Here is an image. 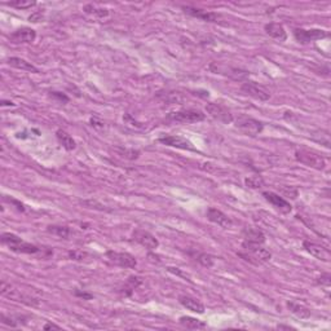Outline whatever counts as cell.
<instances>
[{"instance_id":"35","label":"cell","mask_w":331,"mask_h":331,"mask_svg":"<svg viewBox=\"0 0 331 331\" xmlns=\"http://www.w3.org/2000/svg\"><path fill=\"white\" fill-rule=\"evenodd\" d=\"M75 296H79V298H83V299L84 300H91L92 298H93V295H92V294H89V293H85V291H75Z\"/></svg>"},{"instance_id":"18","label":"cell","mask_w":331,"mask_h":331,"mask_svg":"<svg viewBox=\"0 0 331 331\" xmlns=\"http://www.w3.org/2000/svg\"><path fill=\"white\" fill-rule=\"evenodd\" d=\"M184 12L186 15L192 16V17L200 18L202 21H207V22H220L223 20L221 15L215 12H207V11H203V9H197L193 8V7H182Z\"/></svg>"},{"instance_id":"22","label":"cell","mask_w":331,"mask_h":331,"mask_svg":"<svg viewBox=\"0 0 331 331\" xmlns=\"http://www.w3.org/2000/svg\"><path fill=\"white\" fill-rule=\"evenodd\" d=\"M242 234H244L245 241L251 242V244L263 245L264 242H265V235H264V233L260 229L245 228L244 231H242Z\"/></svg>"},{"instance_id":"13","label":"cell","mask_w":331,"mask_h":331,"mask_svg":"<svg viewBox=\"0 0 331 331\" xmlns=\"http://www.w3.org/2000/svg\"><path fill=\"white\" fill-rule=\"evenodd\" d=\"M161 144L166 145V147L176 148V149H182V150H189V152H196V148L192 144L191 141L186 140L185 137L177 135H167L162 136L158 138Z\"/></svg>"},{"instance_id":"25","label":"cell","mask_w":331,"mask_h":331,"mask_svg":"<svg viewBox=\"0 0 331 331\" xmlns=\"http://www.w3.org/2000/svg\"><path fill=\"white\" fill-rule=\"evenodd\" d=\"M56 137L59 140L60 144L65 148L66 150H74L76 148V143L70 135H69L68 132L62 131V129H59L56 132Z\"/></svg>"},{"instance_id":"33","label":"cell","mask_w":331,"mask_h":331,"mask_svg":"<svg viewBox=\"0 0 331 331\" xmlns=\"http://www.w3.org/2000/svg\"><path fill=\"white\" fill-rule=\"evenodd\" d=\"M69 256H70L73 260H83L84 258H87V252L79 251V250H74V251L69 252Z\"/></svg>"},{"instance_id":"21","label":"cell","mask_w":331,"mask_h":331,"mask_svg":"<svg viewBox=\"0 0 331 331\" xmlns=\"http://www.w3.org/2000/svg\"><path fill=\"white\" fill-rule=\"evenodd\" d=\"M7 64L12 68L18 69V70H24V71H30V73H39V69L35 68L31 62H27L26 60L20 59V57H9L7 60Z\"/></svg>"},{"instance_id":"12","label":"cell","mask_w":331,"mask_h":331,"mask_svg":"<svg viewBox=\"0 0 331 331\" xmlns=\"http://www.w3.org/2000/svg\"><path fill=\"white\" fill-rule=\"evenodd\" d=\"M132 237H133V240H135L138 245H141V246L145 247L147 250H150V251H154V250L158 249L159 246V241L157 240L156 235H153L152 233L144 230V229H135L133 233H132Z\"/></svg>"},{"instance_id":"27","label":"cell","mask_w":331,"mask_h":331,"mask_svg":"<svg viewBox=\"0 0 331 331\" xmlns=\"http://www.w3.org/2000/svg\"><path fill=\"white\" fill-rule=\"evenodd\" d=\"M47 231L53 235L64 238V240H68L69 235H70V229L65 225H50L47 228Z\"/></svg>"},{"instance_id":"7","label":"cell","mask_w":331,"mask_h":331,"mask_svg":"<svg viewBox=\"0 0 331 331\" xmlns=\"http://www.w3.org/2000/svg\"><path fill=\"white\" fill-rule=\"evenodd\" d=\"M105 255L106 259L117 267L132 269V268H136V265H137V260H136L135 256L128 254V252H118L109 250Z\"/></svg>"},{"instance_id":"3","label":"cell","mask_w":331,"mask_h":331,"mask_svg":"<svg viewBox=\"0 0 331 331\" xmlns=\"http://www.w3.org/2000/svg\"><path fill=\"white\" fill-rule=\"evenodd\" d=\"M295 159L298 162H300L302 164H304V166L314 168V170H318V171L325 170V166H326L325 159L319 156L318 153L313 152V150H309V149L296 150Z\"/></svg>"},{"instance_id":"34","label":"cell","mask_w":331,"mask_h":331,"mask_svg":"<svg viewBox=\"0 0 331 331\" xmlns=\"http://www.w3.org/2000/svg\"><path fill=\"white\" fill-rule=\"evenodd\" d=\"M318 285H321V286H325V288H328L331 283V275L328 274V273H325V274H322L321 277L318 278Z\"/></svg>"},{"instance_id":"36","label":"cell","mask_w":331,"mask_h":331,"mask_svg":"<svg viewBox=\"0 0 331 331\" xmlns=\"http://www.w3.org/2000/svg\"><path fill=\"white\" fill-rule=\"evenodd\" d=\"M43 330H61V326L55 325L52 322H47L43 326Z\"/></svg>"},{"instance_id":"37","label":"cell","mask_w":331,"mask_h":331,"mask_svg":"<svg viewBox=\"0 0 331 331\" xmlns=\"http://www.w3.org/2000/svg\"><path fill=\"white\" fill-rule=\"evenodd\" d=\"M52 94H53V96H57V97H59V99H61V100H64V101H68L69 100L68 97L64 96V94H60L59 92H52Z\"/></svg>"},{"instance_id":"6","label":"cell","mask_w":331,"mask_h":331,"mask_svg":"<svg viewBox=\"0 0 331 331\" xmlns=\"http://www.w3.org/2000/svg\"><path fill=\"white\" fill-rule=\"evenodd\" d=\"M233 122H234L235 127L247 136H258L259 133H261L264 128V124L261 122L254 119V118L245 117V115H241V117H238Z\"/></svg>"},{"instance_id":"9","label":"cell","mask_w":331,"mask_h":331,"mask_svg":"<svg viewBox=\"0 0 331 331\" xmlns=\"http://www.w3.org/2000/svg\"><path fill=\"white\" fill-rule=\"evenodd\" d=\"M206 112L208 113L210 117H212L214 119L219 120V122L224 124H230L234 120L230 110L224 105H221V104H207L206 105Z\"/></svg>"},{"instance_id":"30","label":"cell","mask_w":331,"mask_h":331,"mask_svg":"<svg viewBox=\"0 0 331 331\" xmlns=\"http://www.w3.org/2000/svg\"><path fill=\"white\" fill-rule=\"evenodd\" d=\"M245 182L251 189H259V187L264 186V180L261 179L260 176H250V177L245 180Z\"/></svg>"},{"instance_id":"11","label":"cell","mask_w":331,"mask_h":331,"mask_svg":"<svg viewBox=\"0 0 331 331\" xmlns=\"http://www.w3.org/2000/svg\"><path fill=\"white\" fill-rule=\"evenodd\" d=\"M294 36H295V39L299 41V43L308 44L311 43V41L327 38L328 32L321 29H311V30L295 29L294 30Z\"/></svg>"},{"instance_id":"29","label":"cell","mask_w":331,"mask_h":331,"mask_svg":"<svg viewBox=\"0 0 331 331\" xmlns=\"http://www.w3.org/2000/svg\"><path fill=\"white\" fill-rule=\"evenodd\" d=\"M8 7L17 9H29L36 6V2H31V0H15V2H8L6 3Z\"/></svg>"},{"instance_id":"24","label":"cell","mask_w":331,"mask_h":331,"mask_svg":"<svg viewBox=\"0 0 331 331\" xmlns=\"http://www.w3.org/2000/svg\"><path fill=\"white\" fill-rule=\"evenodd\" d=\"M288 308L290 309L291 313L295 314L296 317H299V318L302 319L309 318V317H311V311H309L305 305L299 304V303L288 302Z\"/></svg>"},{"instance_id":"26","label":"cell","mask_w":331,"mask_h":331,"mask_svg":"<svg viewBox=\"0 0 331 331\" xmlns=\"http://www.w3.org/2000/svg\"><path fill=\"white\" fill-rule=\"evenodd\" d=\"M141 283H143V278H141V277H137V275H131V277H128V279H127L123 286L124 295L131 296L132 293H133Z\"/></svg>"},{"instance_id":"23","label":"cell","mask_w":331,"mask_h":331,"mask_svg":"<svg viewBox=\"0 0 331 331\" xmlns=\"http://www.w3.org/2000/svg\"><path fill=\"white\" fill-rule=\"evenodd\" d=\"M179 322L181 326H184V327L186 328H191V330H202V328L206 327V323L203 322V321L189 316L180 317Z\"/></svg>"},{"instance_id":"2","label":"cell","mask_w":331,"mask_h":331,"mask_svg":"<svg viewBox=\"0 0 331 331\" xmlns=\"http://www.w3.org/2000/svg\"><path fill=\"white\" fill-rule=\"evenodd\" d=\"M242 249L246 251V254L240 252V256H242L245 260L250 261V263L256 264V265L261 263H267L272 258V254L267 249L261 247V245L259 244H251V242L244 241L242 242Z\"/></svg>"},{"instance_id":"16","label":"cell","mask_w":331,"mask_h":331,"mask_svg":"<svg viewBox=\"0 0 331 331\" xmlns=\"http://www.w3.org/2000/svg\"><path fill=\"white\" fill-rule=\"evenodd\" d=\"M206 217H207L211 223L216 224V225L221 226V228L224 229H229L231 228V225H233V221H231L230 217L228 216V215L224 214L223 211H220V210H217V208H214V207H210L206 211Z\"/></svg>"},{"instance_id":"17","label":"cell","mask_w":331,"mask_h":331,"mask_svg":"<svg viewBox=\"0 0 331 331\" xmlns=\"http://www.w3.org/2000/svg\"><path fill=\"white\" fill-rule=\"evenodd\" d=\"M36 38L35 30L31 27H21V29L13 31L9 35V41L13 44H21V43H32Z\"/></svg>"},{"instance_id":"20","label":"cell","mask_w":331,"mask_h":331,"mask_svg":"<svg viewBox=\"0 0 331 331\" xmlns=\"http://www.w3.org/2000/svg\"><path fill=\"white\" fill-rule=\"evenodd\" d=\"M264 30L267 32L268 35L272 36V38L277 39L279 41H285L288 39V32L285 30V27L282 26L281 24H277V22H269L264 26Z\"/></svg>"},{"instance_id":"28","label":"cell","mask_w":331,"mask_h":331,"mask_svg":"<svg viewBox=\"0 0 331 331\" xmlns=\"http://www.w3.org/2000/svg\"><path fill=\"white\" fill-rule=\"evenodd\" d=\"M83 11H84L85 13H88V15H93V16H96V17H100V18L106 17V16L109 15L108 9L97 8L96 6H92V4H88V6H85L84 8H83Z\"/></svg>"},{"instance_id":"10","label":"cell","mask_w":331,"mask_h":331,"mask_svg":"<svg viewBox=\"0 0 331 331\" xmlns=\"http://www.w3.org/2000/svg\"><path fill=\"white\" fill-rule=\"evenodd\" d=\"M2 295L7 296V298H9V299L16 300V302L25 303V304H29V305L36 304V303H34V300L35 299H34L32 296L22 293V291L16 289L15 286H12L11 283H7L6 281L2 282Z\"/></svg>"},{"instance_id":"4","label":"cell","mask_w":331,"mask_h":331,"mask_svg":"<svg viewBox=\"0 0 331 331\" xmlns=\"http://www.w3.org/2000/svg\"><path fill=\"white\" fill-rule=\"evenodd\" d=\"M210 70L215 74H220V75H225L233 80H238V82H245L250 76V71L244 70V69L233 68V66H226L224 64H217V62H212L210 65Z\"/></svg>"},{"instance_id":"15","label":"cell","mask_w":331,"mask_h":331,"mask_svg":"<svg viewBox=\"0 0 331 331\" xmlns=\"http://www.w3.org/2000/svg\"><path fill=\"white\" fill-rule=\"evenodd\" d=\"M263 197L281 214H290L291 210H293V206L290 205V202H288L285 198H282L278 194L273 193V192H264Z\"/></svg>"},{"instance_id":"38","label":"cell","mask_w":331,"mask_h":331,"mask_svg":"<svg viewBox=\"0 0 331 331\" xmlns=\"http://www.w3.org/2000/svg\"><path fill=\"white\" fill-rule=\"evenodd\" d=\"M278 328H288V330H295V328L291 327V326H283V325H279Z\"/></svg>"},{"instance_id":"5","label":"cell","mask_w":331,"mask_h":331,"mask_svg":"<svg viewBox=\"0 0 331 331\" xmlns=\"http://www.w3.org/2000/svg\"><path fill=\"white\" fill-rule=\"evenodd\" d=\"M206 114H203L201 110H193V109H187V110H180V112L170 113L167 115V119L170 122H175V123H198L205 120Z\"/></svg>"},{"instance_id":"14","label":"cell","mask_w":331,"mask_h":331,"mask_svg":"<svg viewBox=\"0 0 331 331\" xmlns=\"http://www.w3.org/2000/svg\"><path fill=\"white\" fill-rule=\"evenodd\" d=\"M303 247H304L308 254H311L313 258L318 259V260L326 261V263L331 260L330 251L325 246H322V245H318L316 242H312V241H304L303 242Z\"/></svg>"},{"instance_id":"1","label":"cell","mask_w":331,"mask_h":331,"mask_svg":"<svg viewBox=\"0 0 331 331\" xmlns=\"http://www.w3.org/2000/svg\"><path fill=\"white\" fill-rule=\"evenodd\" d=\"M2 244L6 245L11 251L17 252V254L32 255V254H38V252L41 251L38 246L29 244V242H25L22 238L13 234V233H3L2 234Z\"/></svg>"},{"instance_id":"19","label":"cell","mask_w":331,"mask_h":331,"mask_svg":"<svg viewBox=\"0 0 331 331\" xmlns=\"http://www.w3.org/2000/svg\"><path fill=\"white\" fill-rule=\"evenodd\" d=\"M179 303L182 305V307L189 309V311L194 312V313H198V314L205 313V305H203V303L201 302V300L193 298V296L180 295Z\"/></svg>"},{"instance_id":"32","label":"cell","mask_w":331,"mask_h":331,"mask_svg":"<svg viewBox=\"0 0 331 331\" xmlns=\"http://www.w3.org/2000/svg\"><path fill=\"white\" fill-rule=\"evenodd\" d=\"M118 152L120 153V156L124 157L127 159H136L140 156V152L137 150H128V149H118Z\"/></svg>"},{"instance_id":"8","label":"cell","mask_w":331,"mask_h":331,"mask_svg":"<svg viewBox=\"0 0 331 331\" xmlns=\"http://www.w3.org/2000/svg\"><path fill=\"white\" fill-rule=\"evenodd\" d=\"M241 91L259 101H268L270 99V92L267 88L255 82H245L241 85Z\"/></svg>"},{"instance_id":"31","label":"cell","mask_w":331,"mask_h":331,"mask_svg":"<svg viewBox=\"0 0 331 331\" xmlns=\"http://www.w3.org/2000/svg\"><path fill=\"white\" fill-rule=\"evenodd\" d=\"M197 260H198V263H200L201 265H203V267L206 268H211L212 265H214V258H212L211 255L206 254V252L200 254L198 258H197Z\"/></svg>"}]
</instances>
